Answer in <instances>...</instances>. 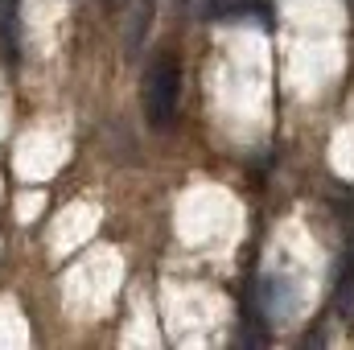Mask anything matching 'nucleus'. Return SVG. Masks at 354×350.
I'll return each instance as SVG.
<instances>
[{"label": "nucleus", "mask_w": 354, "mask_h": 350, "mask_svg": "<svg viewBox=\"0 0 354 350\" xmlns=\"http://www.w3.org/2000/svg\"><path fill=\"white\" fill-rule=\"evenodd\" d=\"M264 305H268V313L280 322V317H288L292 313V284L288 280H264Z\"/></svg>", "instance_id": "nucleus-2"}, {"label": "nucleus", "mask_w": 354, "mask_h": 350, "mask_svg": "<svg viewBox=\"0 0 354 350\" xmlns=\"http://www.w3.org/2000/svg\"><path fill=\"white\" fill-rule=\"evenodd\" d=\"M177 95H181V66H177V58H169V54L153 58V66L145 75V116H149V124L157 132H165L174 124Z\"/></svg>", "instance_id": "nucleus-1"}, {"label": "nucleus", "mask_w": 354, "mask_h": 350, "mask_svg": "<svg viewBox=\"0 0 354 350\" xmlns=\"http://www.w3.org/2000/svg\"><path fill=\"white\" fill-rule=\"evenodd\" d=\"M338 309H342V317L354 322V268H351V276L342 280V288H338Z\"/></svg>", "instance_id": "nucleus-3"}]
</instances>
